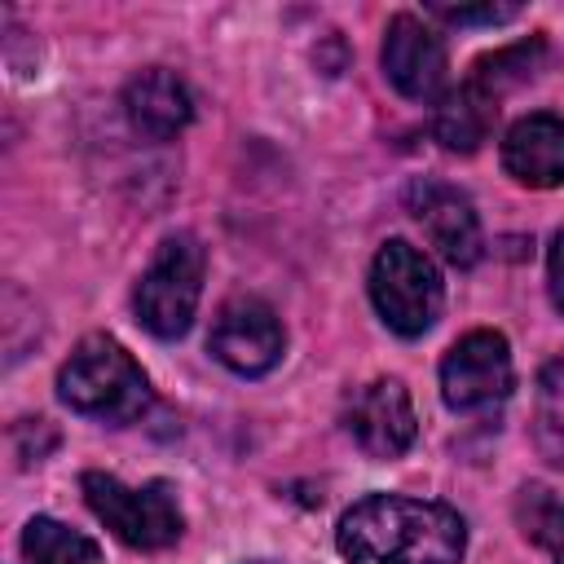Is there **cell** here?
Masks as SVG:
<instances>
[{
  "label": "cell",
  "instance_id": "1",
  "mask_svg": "<svg viewBox=\"0 0 564 564\" xmlns=\"http://www.w3.org/2000/svg\"><path fill=\"white\" fill-rule=\"evenodd\" d=\"M335 546L348 564H463L467 524L445 502L370 494L339 516Z\"/></svg>",
  "mask_w": 564,
  "mask_h": 564
},
{
  "label": "cell",
  "instance_id": "2",
  "mask_svg": "<svg viewBox=\"0 0 564 564\" xmlns=\"http://www.w3.org/2000/svg\"><path fill=\"white\" fill-rule=\"evenodd\" d=\"M57 397L97 423H132L150 410V379L110 335H88L57 370Z\"/></svg>",
  "mask_w": 564,
  "mask_h": 564
},
{
  "label": "cell",
  "instance_id": "3",
  "mask_svg": "<svg viewBox=\"0 0 564 564\" xmlns=\"http://www.w3.org/2000/svg\"><path fill=\"white\" fill-rule=\"evenodd\" d=\"M84 502L93 507V516L128 546L137 551H159L172 546L185 529L176 489L167 480H150V485H123L110 471H84L79 480Z\"/></svg>",
  "mask_w": 564,
  "mask_h": 564
},
{
  "label": "cell",
  "instance_id": "4",
  "mask_svg": "<svg viewBox=\"0 0 564 564\" xmlns=\"http://www.w3.org/2000/svg\"><path fill=\"white\" fill-rule=\"evenodd\" d=\"M203 269H207V251L194 234L163 238L132 295L137 322L159 339H181L203 295Z\"/></svg>",
  "mask_w": 564,
  "mask_h": 564
},
{
  "label": "cell",
  "instance_id": "5",
  "mask_svg": "<svg viewBox=\"0 0 564 564\" xmlns=\"http://www.w3.org/2000/svg\"><path fill=\"white\" fill-rule=\"evenodd\" d=\"M370 300L379 308V317L414 339L423 330H432V322L441 317V304H445V286H441V273L436 264L410 247L405 238H392L375 251V264H370Z\"/></svg>",
  "mask_w": 564,
  "mask_h": 564
},
{
  "label": "cell",
  "instance_id": "6",
  "mask_svg": "<svg viewBox=\"0 0 564 564\" xmlns=\"http://www.w3.org/2000/svg\"><path fill=\"white\" fill-rule=\"evenodd\" d=\"M511 383H516L511 348L498 330L463 335L441 361V397L458 414H476V410H489V405L507 401Z\"/></svg>",
  "mask_w": 564,
  "mask_h": 564
},
{
  "label": "cell",
  "instance_id": "7",
  "mask_svg": "<svg viewBox=\"0 0 564 564\" xmlns=\"http://www.w3.org/2000/svg\"><path fill=\"white\" fill-rule=\"evenodd\" d=\"M207 348L225 370L256 379V375H269L282 361L286 335H282L278 313L264 300L234 295L229 304H220V313L212 322V335H207Z\"/></svg>",
  "mask_w": 564,
  "mask_h": 564
},
{
  "label": "cell",
  "instance_id": "8",
  "mask_svg": "<svg viewBox=\"0 0 564 564\" xmlns=\"http://www.w3.org/2000/svg\"><path fill=\"white\" fill-rule=\"evenodd\" d=\"M344 427L348 436L370 454V458H397L414 445V401L401 379H370L361 383L348 405H344Z\"/></svg>",
  "mask_w": 564,
  "mask_h": 564
},
{
  "label": "cell",
  "instance_id": "9",
  "mask_svg": "<svg viewBox=\"0 0 564 564\" xmlns=\"http://www.w3.org/2000/svg\"><path fill=\"white\" fill-rule=\"evenodd\" d=\"M405 207H410V216L423 225L427 242H432L454 269H471V264L480 260V247H485L480 220H476L471 203H467L454 185H445V181H414V185L405 189Z\"/></svg>",
  "mask_w": 564,
  "mask_h": 564
},
{
  "label": "cell",
  "instance_id": "10",
  "mask_svg": "<svg viewBox=\"0 0 564 564\" xmlns=\"http://www.w3.org/2000/svg\"><path fill=\"white\" fill-rule=\"evenodd\" d=\"M445 40L414 13H397L383 31V75L392 88L414 101H432L445 88Z\"/></svg>",
  "mask_w": 564,
  "mask_h": 564
},
{
  "label": "cell",
  "instance_id": "11",
  "mask_svg": "<svg viewBox=\"0 0 564 564\" xmlns=\"http://www.w3.org/2000/svg\"><path fill=\"white\" fill-rule=\"evenodd\" d=\"M502 167L529 189L564 185V119L546 110L516 119L502 137Z\"/></svg>",
  "mask_w": 564,
  "mask_h": 564
},
{
  "label": "cell",
  "instance_id": "12",
  "mask_svg": "<svg viewBox=\"0 0 564 564\" xmlns=\"http://www.w3.org/2000/svg\"><path fill=\"white\" fill-rule=\"evenodd\" d=\"M123 110H128V123L141 137L167 141V137H176L194 119V97H189V88H185V79L176 70L150 66V70H141V75L128 79Z\"/></svg>",
  "mask_w": 564,
  "mask_h": 564
},
{
  "label": "cell",
  "instance_id": "13",
  "mask_svg": "<svg viewBox=\"0 0 564 564\" xmlns=\"http://www.w3.org/2000/svg\"><path fill=\"white\" fill-rule=\"evenodd\" d=\"M494 115H498V101H494L485 88H476V84L467 79L463 88H454V93L441 97L436 119H432V132H436V141H441L445 150L471 154V150H480V141L489 137Z\"/></svg>",
  "mask_w": 564,
  "mask_h": 564
},
{
  "label": "cell",
  "instance_id": "14",
  "mask_svg": "<svg viewBox=\"0 0 564 564\" xmlns=\"http://www.w3.org/2000/svg\"><path fill=\"white\" fill-rule=\"evenodd\" d=\"M516 524H520V533L538 551H546L551 564H564V498L555 489L533 485V480L520 485V494H516Z\"/></svg>",
  "mask_w": 564,
  "mask_h": 564
},
{
  "label": "cell",
  "instance_id": "15",
  "mask_svg": "<svg viewBox=\"0 0 564 564\" xmlns=\"http://www.w3.org/2000/svg\"><path fill=\"white\" fill-rule=\"evenodd\" d=\"M22 555L31 564H93L97 560V542L84 538L70 524L53 520V516H35L22 529Z\"/></svg>",
  "mask_w": 564,
  "mask_h": 564
},
{
  "label": "cell",
  "instance_id": "16",
  "mask_svg": "<svg viewBox=\"0 0 564 564\" xmlns=\"http://www.w3.org/2000/svg\"><path fill=\"white\" fill-rule=\"evenodd\" d=\"M533 441L538 449L564 467V352H555L542 375H538V392H533Z\"/></svg>",
  "mask_w": 564,
  "mask_h": 564
},
{
  "label": "cell",
  "instance_id": "17",
  "mask_svg": "<svg viewBox=\"0 0 564 564\" xmlns=\"http://www.w3.org/2000/svg\"><path fill=\"white\" fill-rule=\"evenodd\" d=\"M538 57H542V40H524V44L498 48V53H489V57H480V62H476L471 84H476V88H485V93L498 101L507 88H516V84L533 79Z\"/></svg>",
  "mask_w": 564,
  "mask_h": 564
},
{
  "label": "cell",
  "instance_id": "18",
  "mask_svg": "<svg viewBox=\"0 0 564 564\" xmlns=\"http://www.w3.org/2000/svg\"><path fill=\"white\" fill-rule=\"evenodd\" d=\"M432 13H441L445 22H458V26H498V22H511L520 9L516 4H480V9H449V4H432Z\"/></svg>",
  "mask_w": 564,
  "mask_h": 564
},
{
  "label": "cell",
  "instance_id": "19",
  "mask_svg": "<svg viewBox=\"0 0 564 564\" xmlns=\"http://www.w3.org/2000/svg\"><path fill=\"white\" fill-rule=\"evenodd\" d=\"M546 286H551V304L564 313V229L546 247Z\"/></svg>",
  "mask_w": 564,
  "mask_h": 564
},
{
  "label": "cell",
  "instance_id": "20",
  "mask_svg": "<svg viewBox=\"0 0 564 564\" xmlns=\"http://www.w3.org/2000/svg\"><path fill=\"white\" fill-rule=\"evenodd\" d=\"M247 564H273V560H247Z\"/></svg>",
  "mask_w": 564,
  "mask_h": 564
}]
</instances>
